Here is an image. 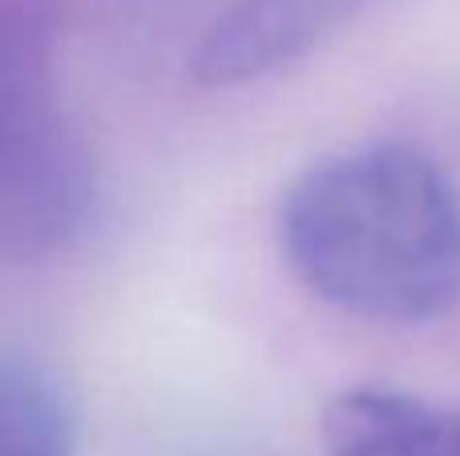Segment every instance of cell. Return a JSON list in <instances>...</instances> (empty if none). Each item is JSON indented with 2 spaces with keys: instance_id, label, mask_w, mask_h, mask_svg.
<instances>
[{
  "instance_id": "277c9868",
  "label": "cell",
  "mask_w": 460,
  "mask_h": 456,
  "mask_svg": "<svg viewBox=\"0 0 460 456\" xmlns=\"http://www.w3.org/2000/svg\"><path fill=\"white\" fill-rule=\"evenodd\" d=\"M327 456H460V408L388 388H356L323 412Z\"/></svg>"
},
{
  "instance_id": "6da1fadb",
  "label": "cell",
  "mask_w": 460,
  "mask_h": 456,
  "mask_svg": "<svg viewBox=\"0 0 460 456\" xmlns=\"http://www.w3.org/2000/svg\"><path fill=\"white\" fill-rule=\"evenodd\" d=\"M279 247L311 295L356 320L424 323L460 303V198L412 145L303 170L279 202Z\"/></svg>"
},
{
  "instance_id": "7a4b0ae2",
  "label": "cell",
  "mask_w": 460,
  "mask_h": 456,
  "mask_svg": "<svg viewBox=\"0 0 460 456\" xmlns=\"http://www.w3.org/2000/svg\"><path fill=\"white\" fill-rule=\"evenodd\" d=\"M93 202V170L61 113L16 61L0 57V255L61 247Z\"/></svg>"
},
{
  "instance_id": "5b68a950",
  "label": "cell",
  "mask_w": 460,
  "mask_h": 456,
  "mask_svg": "<svg viewBox=\"0 0 460 456\" xmlns=\"http://www.w3.org/2000/svg\"><path fill=\"white\" fill-rule=\"evenodd\" d=\"M77 417L65 388L24 355H0V456H73Z\"/></svg>"
},
{
  "instance_id": "3957f363",
  "label": "cell",
  "mask_w": 460,
  "mask_h": 456,
  "mask_svg": "<svg viewBox=\"0 0 460 456\" xmlns=\"http://www.w3.org/2000/svg\"><path fill=\"white\" fill-rule=\"evenodd\" d=\"M367 0H234L194 48L190 73L207 89H230L295 65Z\"/></svg>"
}]
</instances>
